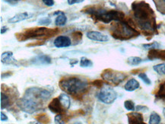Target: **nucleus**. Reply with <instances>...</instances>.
<instances>
[{
    "mask_svg": "<svg viewBox=\"0 0 165 124\" xmlns=\"http://www.w3.org/2000/svg\"><path fill=\"white\" fill-rule=\"evenodd\" d=\"M97 97L100 102L105 104H111L117 98V93L111 86L104 84L100 88V91L97 93Z\"/></svg>",
    "mask_w": 165,
    "mask_h": 124,
    "instance_id": "6e6552de",
    "label": "nucleus"
},
{
    "mask_svg": "<svg viewBox=\"0 0 165 124\" xmlns=\"http://www.w3.org/2000/svg\"><path fill=\"white\" fill-rule=\"evenodd\" d=\"M0 120L2 122H6L9 120V118H8L7 115H6V114H4L3 112H1L0 113Z\"/></svg>",
    "mask_w": 165,
    "mask_h": 124,
    "instance_id": "c9c22d12",
    "label": "nucleus"
},
{
    "mask_svg": "<svg viewBox=\"0 0 165 124\" xmlns=\"http://www.w3.org/2000/svg\"><path fill=\"white\" fill-rule=\"evenodd\" d=\"M111 34L115 39L124 41L139 36L140 33L123 20L116 21V24L112 25Z\"/></svg>",
    "mask_w": 165,
    "mask_h": 124,
    "instance_id": "39448f33",
    "label": "nucleus"
},
{
    "mask_svg": "<svg viewBox=\"0 0 165 124\" xmlns=\"http://www.w3.org/2000/svg\"><path fill=\"white\" fill-rule=\"evenodd\" d=\"M58 32V29H49L44 27H41L26 29L23 32L18 33L15 34V37L18 41H25L30 39L45 40L57 35Z\"/></svg>",
    "mask_w": 165,
    "mask_h": 124,
    "instance_id": "20e7f679",
    "label": "nucleus"
},
{
    "mask_svg": "<svg viewBox=\"0 0 165 124\" xmlns=\"http://www.w3.org/2000/svg\"><path fill=\"white\" fill-rule=\"evenodd\" d=\"M161 121V118L158 114L156 112H152L150 115L149 118V124H159Z\"/></svg>",
    "mask_w": 165,
    "mask_h": 124,
    "instance_id": "412c9836",
    "label": "nucleus"
},
{
    "mask_svg": "<svg viewBox=\"0 0 165 124\" xmlns=\"http://www.w3.org/2000/svg\"><path fill=\"white\" fill-rule=\"evenodd\" d=\"M53 15H57L55 19V25L57 26L62 27L65 25L67 22V17L63 12L62 11H57L53 13Z\"/></svg>",
    "mask_w": 165,
    "mask_h": 124,
    "instance_id": "f3484780",
    "label": "nucleus"
},
{
    "mask_svg": "<svg viewBox=\"0 0 165 124\" xmlns=\"http://www.w3.org/2000/svg\"><path fill=\"white\" fill-rule=\"evenodd\" d=\"M59 99H60L61 104L63 106V107L65 110H69L71 105V101H70V98L69 96V95L67 93H62L60 94V96L58 97Z\"/></svg>",
    "mask_w": 165,
    "mask_h": 124,
    "instance_id": "aec40b11",
    "label": "nucleus"
},
{
    "mask_svg": "<svg viewBox=\"0 0 165 124\" xmlns=\"http://www.w3.org/2000/svg\"><path fill=\"white\" fill-rule=\"evenodd\" d=\"M84 1V0H67L68 4L70 5V6H73L74 4H78V3H81Z\"/></svg>",
    "mask_w": 165,
    "mask_h": 124,
    "instance_id": "f704fd0d",
    "label": "nucleus"
},
{
    "mask_svg": "<svg viewBox=\"0 0 165 124\" xmlns=\"http://www.w3.org/2000/svg\"><path fill=\"white\" fill-rule=\"evenodd\" d=\"M59 85L64 92L74 98H78L87 92L89 83L86 79L73 76L61 79Z\"/></svg>",
    "mask_w": 165,
    "mask_h": 124,
    "instance_id": "f03ea898",
    "label": "nucleus"
},
{
    "mask_svg": "<svg viewBox=\"0 0 165 124\" xmlns=\"http://www.w3.org/2000/svg\"><path fill=\"white\" fill-rule=\"evenodd\" d=\"M72 35H73L74 41L77 43L80 42L81 41V39H82V34L81 32H79V31H75V32H73L72 34Z\"/></svg>",
    "mask_w": 165,
    "mask_h": 124,
    "instance_id": "c85d7f7f",
    "label": "nucleus"
},
{
    "mask_svg": "<svg viewBox=\"0 0 165 124\" xmlns=\"http://www.w3.org/2000/svg\"><path fill=\"white\" fill-rule=\"evenodd\" d=\"M12 104V101L9 94L1 91V109H6Z\"/></svg>",
    "mask_w": 165,
    "mask_h": 124,
    "instance_id": "a211bd4d",
    "label": "nucleus"
},
{
    "mask_svg": "<svg viewBox=\"0 0 165 124\" xmlns=\"http://www.w3.org/2000/svg\"><path fill=\"white\" fill-rule=\"evenodd\" d=\"M2 1L12 6H15V5H17L18 3V1H16V0H2Z\"/></svg>",
    "mask_w": 165,
    "mask_h": 124,
    "instance_id": "e433bc0d",
    "label": "nucleus"
},
{
    "mask_svg": "<svg viewBox=\"0 0 165 124\" xmlns=\"http://www.w3.org/2000/svg\"><path fill=\"white\" fill-rule=\"evenodd\" d=\"M24 95L30 97L35 101L44 104L51 98L52 93L47 89L38 87H30L25 91Z\"/></svg>",
    "mask_w": 165,
    "mask_h": 124,
    "instance_id": "0eeeda50",
    "label": "nucleus"
},
{
    "mask_svg": "<svg viewBox=\"0 0 165 124\" xmlns=\"http://www.w3.org/2000/svg\"><path fill=\"white\" fill-rule=\"evenodd\" d=\"M128 123L129 124H143L144 119L142 114L138 112H132L127 114Z\"/></svg>",
    "mask_w": 165,
    "mask_h": 124,
    "instance_id": "2eb2a0df",
    "label": "nucleus"
},
{
    "mask_svg": "<svg viewBox=\"0 0 165 124\" xmlns=\"http://www.w3.org/2000/svg\"><path fill=\"white\" fill-rule=\"evenodd\" d=\"M163 114H164V116L165 117V107L163 108Z\"/></svg>",
    "mask_w": 165,
    "mask_h": 124,
    "instance_id": "a19ab883",
    "label": "nucleus"
},
{
    "mask_svg": "<svg viewBox=\"0 0 165 124\" xmlns=\"http://www.w3.org/2000/svg\"><path fill=\"white\" fill-rule=\"evenodd\" d=\"M18 107L26 114H33L37 111L44 109V104L35 101L30 97L24 95L22 98H19L16 102Z\"/></svg>",
    "mask_w": 165,
    "mask_h": 124,
    "instance_id": "423d86ee",
    "label": "nucleus"
},
{
    "mask_svg": "<svg viewBox=\"0 0 165 124\" xmlns=\"http://www.w3.org/2000/svg\"><path fill=\"white\" fill-rule=\"evenodd\" d=\"M46 118H48L46 115H40L39 117H37L36 119L39 120L40 123H41V121H44V123H49V120H46Z\"/></svg>",
    "mask_w": 165,
    "mask_h": 124,
    "instance_id": "473e14b6",
    "label": "nucleus"
},
{
    "mask_svg": "<svg viewBox=\"0 0 165 124\" xmlns=\"http://www.w3.org/2000/svg\"><path fill=\"white\" fill-rule=\"evenodd\" d=\"M30 64L35 66H43L49 65L52 63V59L48 55H38L30 60Z\"/></svg>",
    "mask_w": 165,
    "mask_h": 124,
    "instance_id": "9b49d317",
    "label": "nucleus"
},
{
    "mask_svg": "<svg viewBox=\"0 0 165 124\" xmlns=\"http://www.w3.org/2000/svg\"><path fill=\"white\" fill-rule=\"evenodd\" d=\"M16 1H18H18H19V0H16Z\"/></svg>",
    "mask_w": 165,
    "mask_h": 124,
    "instance_id": "37998d69",
    "label": "nucleus"
},
{
    "mask_svg": "<svg viewBox=\"0 0 165 124\" xmlns=\"http://www.w3.org/2000/svg\"><path fill=\"white\" fill-rule=\"evenodd\" d=\"M142 47H144L146 50H158L161 47V45L158 44V42H153L151 44H143Z\"/></svg>",
    "mask_w": 165,
    "mask_h": 124,
    "instance_id": "393cba45",
    "label": "nucleus"
},
{
    "mask_svg": "<svg viewBox=\"0 0 165 124\" xmlns=\"http://www.w3.org/2000/svg\"><path fill=\"white\" fill-rule=\"evenodd\" d=\"M132 9L137 25L141 30L148 34H151L156 30L155 15L149 5L145 2H136L132 3Z\"/></svg>",
    "mask_w": 165,
    "mask_h": 124,
    "instance_id": "f257e3e1",
    "label": "nucleus"
},
{
    "mask_svg": "<svg viewBox=\"0 0 165 124\" xmlns=\"http://www.w3.org/2000/svg\"><path fill=\"white\" fill-rule=\"evenodd\" d=\"M12 75V73L11 72H5L4 74H2L1 75V78L2 79H3V78H4V79H6V78H8V77H9V76H11Z\"/></svg>",
    "mask_w": 165,
    "mask_h": 124,
    "instance_id": "4c0bfd02",
    "label": "nucleus"
},
{
    "mask_svg": "<svg viewBox=\"0 0 165 124\" xmlns=\"http://www.w3.org/2000/svg\"><path fill=\"white\" fill-rule=\"evenodd\" d=\"M140 86V84L135 79H131L128 81L125 85L124 88L127 91H134L138 89Z\"/></svg>",
    "mask_w": 165,
    "mask_h": 124,
    "instance_id": "6ab92c4d",
    "label": "nucleus"
},
{
    "mask_svg": "<svg viewBox=\"0 0 165 124\" xmlns=\"http://www.w3.org/2000/svg\"><path fill=\"white\" fill-rule=\"evenodd\" d=\"M78 63V60H72L71 61H70V65H71V66H73L74 65L77 64Z\"/></svg>",
    "mask_w": 165,
    "mask_h": 124,
    "instance_id": "ea45409f",
    "label": "nucleus"
},
{
    "mask_svg": "<svg viewBox=\"0 0 165 124\" xmlns=\"http://www.w3.org/2000/svg\"><path fill=\"white\" fill-rule=\"evenodd\" d=\"M136 110L137 111H142V112H147L148 111V108L143 105H138L136 107Z\"/></svg>",
    "mask_w": 165,
    "mask_h": 124,
    "instance_id": "2f4dec72",
    "label": "nucleus"
},
{
    "mask_svg": "<svg viewBox=\"0 0 165 124\" xmlns=\"http://www.w3.org/2000/svg\"><path fill=\"white\" fill-rule=\"evenodd\" d=\"M62 115H63V114H59L55 116V117H54V122H55V123H57V124L65 123V121L62 120Z\"/></svg>",
    "mask_w": 165,
    "mask_h": 124,
    "instance_id": "c756f323",
    "label": "nucleus"
},
{
    "mask_svg": "<svg viewBox=\"0 0 165 124\" xmlns=\"http://www.w3.org/2000/svg\"><path fill=\"white\" fill-rule=\"evenodd\" d=\"M87 37L91 41H98V42H107L109 41L108 36L98 31H88L87 33Z\"/></svg>",
    "mask_w": 165,
    "mask_h": 124,
    "instance_id": "ddd939ff",
    "label": "nucleus"
},
{
    "mask_svg": "<svg viewBox=\"0 0 165 124\" xmlns=\"http://www.w3.org/2000/svg\"><path fill=\"white\" fill-rule=\"evenodd\" d=\"M52 22V20L50 18H48V17H44V18H40L37 21V24L41 26H48Z\"/></svg>",
    "mask_w": 165,
    "mask_h": 124,
    "instance_id": "a878e982",
    "label": "nucleus"
},
{
    "mask_svg": "<svg viewBox=\"0 0 165 124\" xmlns=\"http://www.w3.org/2000/svg\"><path fill=\"white\" fill-rule=\"evenodd\" d=\"M42 2L45 6H49V7L54 6V3H55L54 2V0H42Z\"/></svg>",
    "mask_w": 165,
    "mask_h": 124,
    "instance_id": "72a5a7b5",
    "label": "nucleus"
},
{
    "mask_svg": "<svg viewBox=\"0 0 165 124\" xmlns=\"http://www.w3.org/2000/svg\"><path fill=\"white\" fill-rule=\"evenodd\" d=\"M48 108L51 112L54 113V114H63L65 113V109L63 107V106L61 104L59 98H55L50 101L49 104H48Z\"/></svg>",
    "mask_w": 165,
    "mask_h": 124,
    "instance_id": "9d476101",
    "label": "nucleus"
},
{
    "mask_svg": "<svg viewBox=\"0 0 165 124\" xmlns=\"http://www.w3.org/2000/svg\"><path fill=\"white\" fill-rule=\"evenodd\" d=\"M9 30V28L6 26H4V27H2L1 28V34H5V33L6 32V31Z\"/></svg>",
    "mask_w": 165,
    "mask_h": 124,
    "instance_id": "58836bf2",
    "label": "nucleus"
},
{
    "mask_svg": "<svg viewBox=\"0 0 165 124\" xmlns=\"http://www.w3.org/2000/svg\"><path fill=\"white\" fill-rule=\"evenodd\" d=\"M101 77L106 82L113 84L115 85H118L124 81V79L126 78V75L120 72L108 69L104 70L101 74Z\"/></svg>",
    "mask_w": 165,
    "mask_h": 124,
    "instance_id": "1a4fd4ad",
    "label": "nucleus"
},
{
    "mask_svg": "<svg viewBox=\"0 0 165 124\" xmlns=\"http://www.w3.org/2000/svg\"><path fill=\"white\" fill-rule=\"evenodd\" d=\"M80 66L82 68H87V67H92L93 66V62L89 59L86 58V57L83 56L81 58L80 60Z\"/></svg>",
    "mask_w": 165,
    "mask_h": 124,
    "instance_id": "4be33fe9",
    "label": "nucleus"
},
{
    "mask_svg": "<svg viewBox=\"0 0 165 124\" xmlns=\"http://www.w3.org/2000/svg\"><path fill=\"white\" fill-rule=\"evenodd\" d=\"M162 1H163V2H164L165 3V0H162Z\"/></svg>",
    "mask_w": 165,
    "mask_h": 124,
    "instance_id": "79ce46f5",
    "label": "nucleus"
},
{
    "mask_svg": "<svg viewBox=\"0 0 165 124\" xmlns=\"http://www.w3.org/2000/svg\"><path fill=\"white\" fill-rule=\"evenodd\" d=\"M91 85H94V86H96L97 88H100L104 85V82L102 80H95L91 83Z\"/></svg>",
    "mask_w": 165,
    "mask_h": 124,
    "instance_id": "7c9ffc66",
    "label": "nucleus"
},
{
    "mask_svg": "<svg viewBox=\"0 0 165 124\" xmlns=\"http://www.w3.org/2000/svg\"><path fill=\"white\" fill-rule=\"evenodd\" d=\"M83 12L91 15L93 18L105 24H108L113 21H120L124 20L125 18V15L123 12L116 10L107 11L102 8L88 7L84 9Z\"/></svg>",
    "mask_w": 165,
    "mask_h": 124,
    "instance_id": "7ed1b4c3",
    "label": "nucleus"
},
{
    "mask_svg": "<svg viewBox=\"0 0 165 124\" xmlns=\"http://www.w3.org/2000/svg\"><path fill=\"white\" fill-rule=\"evenodd\" d=\"M53 44L57 48L69 47L72 45V41L68 36H58L54 40Z\"/></svg>",
    "mask_w": 165,
    "mask_h": 124,
    "instance_id": "f8f14e48",
    "label": "nucleus"
},
{
    "mask_svg": "<svg viewBox=\"0 0 165 124\" xmlns=\"http://www.w3.org/2000/svg\"><path fill=\"white\" fill-rule=\"evenodd\" d=\"M142 62V60L140 57L138 56H130L127 59L128 64L131 66H138Z\"/></svg>",
    "mask_w": 165,
    "mask_h": 124,
    "instance_id": "5701e85b",
    "label": "nucleus"
},
{
    "mask_svg": "<svg viewBox=\"0 0 165 124\" xmlns=\"http://www.w3.org/2000/svg\"><path fill=\"white\" fill-rule=\"evenodd\" d=\"M1 62L6 65H18V60L14 57L13 53L11 51H6L1 55Z\"/></svg>",
    "mask_w": 165,
    "mask_h": 124,
    "instance_id": "4468645a",
    "label": "nucleus"
},
{
    "mask_svg": "<svg viewBox=\"0 0 165 124\" xmlns=\"http://www.w3.org/2000/svg\"><path fill=\"white\" fill-rule=\"evenodd\" d=\"M153 69L158 74L164 76L165 75V63H160V64L155 65L153 66Z\"/></svg>",
    "mask_w": 165,
    "mask_h": 124,
    "instance_id": "b1692460",
    "label": "nucleus"
},
{
    "mask_svg": "<svg viewBox=\"0 0 165 124\" xmlns=\"http://www.w3.org/2000/svg\"><path fill=\"white\" fill-rule=\"evenodd\" d=\"M139 76V79H142V80L143 81V82L145 84V85H150L151 84V81L149 78L148 77V76H147L146 73L141 72V73H139V76Z\"/></svg>",
    "mask_w": 165,
    "mask_h": 124,
    "instance_id": "bb28decb",
    "label": "nucleus"
},
{
    "mask_svg": "<svg viewBox=\"0 0 165 124\" xmlns=\"http://www.w3.org/2000/svg\"><path fill=\"white\" fill-rule=\"evenodd\" d=\"M124 107L127 110H129V111H134L136 110L135 103L132 101H129V100L125 101Z\"/></svg>",
    "mask_w": 165,
    "mask_h": 124,
    "instance_id": "cd10ccee",
    "label": "nucleus"
},
{
    "mask_svg": "<svg viewBox=\"0 0 165 124\" xmlns=\"http://www.w3.org/2000/svg\"><path fill=\"white\" fill-rule=\"evenodd\" d=\"M33 16V14L28 13V12H22V13L16 14L12 18L9 19V22L11 24H15L27 19L31 18Z\"/></svg>",
    "mask_w": 165,
    "mask_h": 124,
    "instance_id": "dca6fc26",
    "label": "nucleus"
}]
</instances>
